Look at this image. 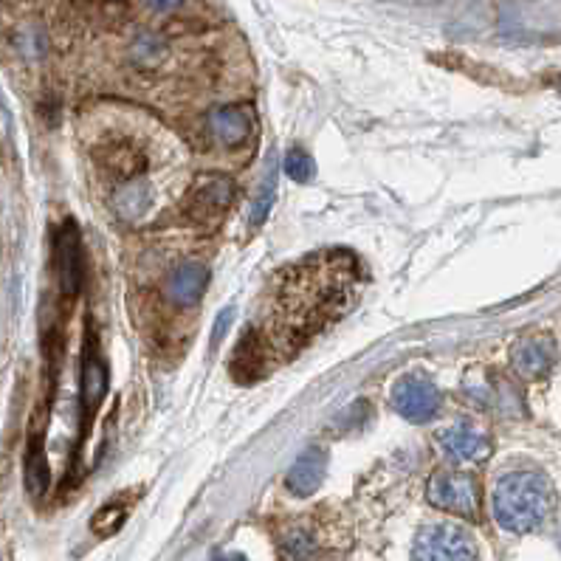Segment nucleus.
Segmentation results:
<instances>
[{"label":"nucleus","mask_w":561,"mask_h":561,"mask_svg":"<svg viewBox=\"0 0 561 561\" xmlns=\"http://www.w3.org/2000/svg\"><path fill=\"white\" fill-rule=\"evenodd\" d=\"M356 260L350 254H322L282 271V282L268 313V342L280 353H294L313 333L350 305Z\"/></svg>","instance_id":"obj_1"},{"label":"nucleus","mask_w":561,"mask_h":561,"mask_svg":"<svg viewBox=\"0 0 561 561\" xmlns=\"http://www.w3.org/2000/svg\"><path fill=\"white\" fill-rule=\"evenodd\" d=\"M494 519L511 533L542 528L556 505L553 485L539 471H511L494 485Z\"/></svg>","instance_id":"obj_2"},{"label":"nucleus","mask_w":561,"mask_h":561,"mask_svg":"<svg viewBox=\"0 0 561 561\" xmlns=\"http://www.w3.org/2000/svg\"><path fill=\"white\" fill-rule=\"evenodd\" d=\"M105 395H108V364L102 359L96 333L91 330L85 339V347H82V364H79V412H82L79 443L85 440L91 423L99 415Z\"/></svg>","instance_id":"obj_3"},{"label":"nucleus","mask_w":561,"mask_h":561,"mask_svg":"<svg viewBox=\"0 0 561 561\" xmlns=\"http://www.w3.org/2000/svg\"><path fill=\"white\" fill-rule=\"evenodd\" d=\"M412 561H477V545L457 525H429L415 539Z\"/></svg>","instance_id":"obj_4"},{"label":"nucleus","mask_w":561,"mask_h":561,"mask_svg":"<svg viewBox=\"0 0 561 561\" xmlns=\"http://www.w3.org/2000/svg\"><path fill=\"white\" fill-rule=\"evenodd\" d=\"M426 497L435 508L449 511V514L477 516V511H480L477 483H474V477H468L463 471H437L435 477L429 480Z\"/></svg>","instance_id":"obj_5"},{"label":"nucleus","mask_w":561,"mask_h":561,"mask_svg":"<svg viewBox=\"0 0 561 561\" xmlns=\"http://www.w3.org/2000/svg\"><path fill=\"white\" fill-rule=\"evenodd\" d=\"M234 201V181L229 175H203L189 189L184 215L195 223H218Z\"/></svg>","instance_id":"obj_6"},{"label":"nucleus","mask_w":561,"mask_h":561,"mask_svg":"<svg viewBox=\"0 0 561 561\" xmlns=\"http://www.w3.org/2000/svg\"><path fill=\"white\" fill-rule=\"evenodd\" d=\"M392 406L406 421L426 423L440 412V390L426 375H404L392 387Z\"/></svg>","instance_id":"obj_7"},{"label":"nucleus","mask_w":561,"mask_h":561,"mask_svg":"<svg viewBox=\"0 0 561 561\" xmlns=\"http://www.w3.org/2000/svg\"><path fill=\"white\" fill-rule=\"evenodd\" d=\"M54 274H57V285L65 297H77L82 288V240H79L74 220H65L63 229L57 232L54 240Z\"/></svg>","instance_id":"obj_8"},{"label":"nucleus","mask_w":561,"mask_h":561,"mask_svg":"<svg viewBox=\"0 0 561 561\" xmlns=\"http://www.w3.org/2000/svg\"><path fill=\"white\" fill-rule=\"evenodd\" d=\"M437 443L449 460L466 463V466L468 463H483L485 457L491 454V437L471 423H454L449 429H443L437 435Z\"/></svg>","instance_id":"obj_9"},{"label":"nucleus","mask_w":561,"mask_h":561,"mask_svg":"<svg viewBox=\"0 0 561 561\" xmlns=\"http://www.w3.org/2000/svg\"><path fill=\"white\" fill-rule=\"evenodd\" d=\"M511 361H514V370L522 378H542L545 373H550L553 361H556V344L550 336H525L514 344L511 350Z\"/></svg>","instance_id":"obj_10"},{"label":"nucleus","mask_w":561,"mask_h":561,"mask_svg":"<svg viewBox=\"0 0 561 561\" xmlns=\"http://www.w3.org/2000/svg\"><path fill=\"white\" fill-rule=\"evenodd\" d=\"M254 130V110L246 105L218 108L209 113V133L223 147H240L246 144Z\"/></svg>","instance_id":"obj_11"},{"label":"nucleus","mask_w":561,"mask_h":561,"mask_svg":"<svg viewBox=\"0 0 561 561\" xmlns=\"http://www.w3.org/2000/svg\"><path fill=\"white\" fill-rule=\"evenodd\" d=\"M328 474V452L322 446H311L299 454L297 463L285 474V485L294 497H311Z\"/></svg>","instance_id":"obj_12"},{"label":"nucleus","mask_w":561,"mask_h":561,"mask_svg":"<svg viewBox=\"0 0 561 561\" xmlns=\"http://www.w3.org/2000/svg\"><path fill=\"white\" fill-rule=\"evenodd\" d=\"M206 285H209V268H206V265L181 263L172 271L170 280H167V297H170L175 305L189 308V305H195V302L203 297Z\"/></svg>","instance_id":"obj_13"},{"label":"nucleus","mask_w":561,"mask_h":561,"mask_svg":"<svg viewBox=\"0 0 561 561\" xmlns=\"http://www.w3.org/2000/svg\"><path fill=\"white\" fill-rule=\"evenodd\" d=\"M48 483H51V471H48L46 449H43V432L40 435L32 432V437H29V452H26V485H29L32 494L43 497Z\"/></svg>","instance_id":"obj_14"},{"label":"nucleus","mask_w":561,"mask_h":561,"mask_svg":"<svg viewBox=\"0 0 561 561\" xmlns=\"http://www.w3.org/2000/svg\"><path fill=\"white\" fill-rule=\"evenodd\" d=\"M282 170L285 175L291 178V181H297V184H308L316 178V161L311 158V153H305V150H288L285 153V161H282Z\"/></svg>","instance_id":"obj_15"},{"label":"nucleus","mask_w":561,"mask_h":561,"mask_svg":"<svg viewBox=\"0 0 561 561\" xmlns=\"http://www.w3.org/2000/svg\"><path fill=\"white\" fill-rule=\"evenodd\" d=\"M274 192H277V170H268L265 175V184L260 187V195L254 201V209H251V226H260L265 218H268V209L274 203Z\"/></svg>","instance_id":"obj_16"},{"label":"nucleus","mask_w":561,"mask_h":561,"mask_svg":"<svg viewBox=\"0 0 561 561\" xmlns=\"http://www.w3.org/2000/svg\"><path fill=\"white\" fill-rule=\"evenodd\" d=\"M119 201L125 203V206H119L122 209V215L125 218H136V215H141L144 209H147V203H150V198H147V187L144 184H127V189L119 195Z\"/></svg>","instance_id":"obj_17"},{"label":"nucleus","mask_w":561,"mask_h":561,"mask_svg":"<svg viewBox=\"0 0 561 561\" xmlns=\"http://www.w3.org/2000/svg\"><path fill=\"white\" fill-rule=\"evenodd\" d=\"M125 516L127 511L122 505H108V508H102V511L94 516V530L99 536H110V533H116V530L122 528Z\"/></svg>","instance_id":"obj_18"},{"label":"nucleus","mask_w":561,"mask_h":561,"mask_svg":"<svg viewBox=\"0 0 561 561\" xmlns=\"http://www.w3.org/2000/svg\"><path fill=\"white\" fill-rule=\"evenodd\" d=\"M156 12H172V9H178L184 0H147Z\"/></svg>","instance_id":"obj_19"},{"label":"nucleus","mask_w":561,"mask_h":561,"mask_svg":"<svg viewBox=\"0 0 561 561\" xmlns=\"http://www.w3.org/2000/svg\"><path fill=\"white\" fill-rule=\"evenodd\" d=\"M218 561H246V556H240V553H232V556H223Z\"/></svg>","instance_id":"obj_20"},{"label":"nucleus","mask_w":561,"mask_h":561,"mask_svg":"<svg viewBox=\"0 0 561 561\" xmlns=\"http://www.w3.org/2000/svg\"><path fill=\"white\" fill-rule=\"evenodd\" d=\"M559 88H561V77H559Z\"/></svg>","instance_id":"obj_21"}]
</instances>
